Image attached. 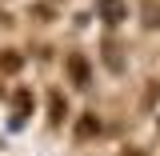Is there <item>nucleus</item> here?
Masks as SVG:
<instances>
[{
	"mask_svg": "<svg viewBox=\"0 0 160 156\" xmlns=\"http://www.w3.org/2000/svg\"><path fill=\"white\" fill-rule=\"evenodd\" d=\"M96 132H100L96 112H84V116H80V124H76V136H80V140H88V136H96Z\"/></svg>",
	"mask_w": 160,
	"mask_h": 156,
	"instance_id": "7ed1b4c3",
	"label": "nucleus"
},
{
	"mask_svg": "<svg viewBox=\"0 0 160 156\" xmlns=\"http://www.w3.org/2000/svg\"><path fill=\"white\" fill-rule=\"evenodd\" d=\"M20 64H24V56H16V52H4V56H0V68H4V72H16Z\"/></svg>",
	"mask_w": 160,
	"mask_h": 156,
	"instance_id": "39448f33",
	"label": "nucleus"
},
{
	"mask_svg": "<svg viewBox=\"0 0 160 156\" xmlns=\"http://www.w3.org/2000/svg\"><path fill=\"white\" fill-rule=\"evenodd\" d=\"M120 156H140V152H120Z\"/></svg>",
	"mask_w": 160,
	"mask_h": 156,
	"instance_id": "423d86ee",
	"label": "nucleus"
},
{
	"mask_svg": "<svg viewBox=\"0 0 160 156\" xmlns=\"http://www.w3.org/2000/svg\"><path fill=\"white\" fill-rule=\"evenodd\" d=\"M64 116H68V104H64V96H60V92H52V96H48V120H52V124H60Z\"/></svg>",
	"mask_w": 160,
	"mask_h": 156,
	"instance_id": "20e7f679",
	"label": "nucleus"
},
{
	"mask_svg": "<svg viewBox=\"0 0 160 156\" xmlns=\"http://www.w3.org/2000/svg\"><path fill=\"white\" fill-rule=\"evenodd\" d=\"M64 68H68V76H72V84H76V88H88V80H92V68H88V56H84V52H68Z\"/></svg>",
	"mask_w": 160,
	"mask_h": 156,
	"instance_id": "f257e3e1",
	"label": "nucleus"
},
{
	"mask_svg": "<svg viewBox=\"0 0 160 156\" xmlns=\"http://www.w3.org/2000/svg\"><path fill=\"white\" fill-rule=\"evenodd\" d=\"M96 12L104 24H120V20H128V4L124 0H96Z\"/></svg>",
	"mask_w": 160,
	"mask_h": 156,
	"instance_id": "f03ea898",
	"label": "nucleus"
}]
</instances>
